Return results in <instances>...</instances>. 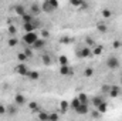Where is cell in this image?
Listing matches in <instances>:
<instances>
[{
  "mask_svg": "<svg viewBox=\"0 0 122 121\" xmlns=\"http://www.w3.org/2000/svg\"><path fill=\"white\" fill-rule=\"evenodd\" d=\"M37 40H38V36H37V33H36V31L24 33V36H23V41H24L27 46H33Z\"/></svg>",
  "mask_w": 122,
  "mask_h": 121,
  "instance_id": "obj_1",
  "label": "cell"
},
{
  "mask_svg": "<svg viewBox=\"0 0 122 121\" xmlns=\"http://www.w3.org/2000/svg\"><path fill=\"white\" fill-rule=\"evenodd\" d=\"M105 64H107V67H108L109 70H117V68L119 67V59L115 57V56H111V57L107 59Z\"/></svg>",
  "mask_w": 122,
  "mask_h": 121,
  "instance_id": "obj_2",
  "label": "cell"
},
{
  "mask_svg": "<svg viewBox=\"0 0 122 121\" xmlns=\"http://www.w3.org/2000/svg\"><path fill=\"white\" fill-rule=\"evenodd\" d=\"M14 71L19 74V76H26L27 77V74H29V67L24 64V63H20V64H17L16 67H14Z\"/></svg>",
  "mask_w": 122,
  "mask_h": 121,
  "instance_id": "obj_3",
  "label": "cell"
},
{
  "mask_svg": "<svg viewBox=\"0 0 122 121\" xmlns=\"http://www.w3.org/2000/svg\"><path fill=\"white\" fill-rule=\"evenodd\" d=\"M60 74L61 76H64V77H70V76L74 74V70H72L68 64H65V66H60Z\"/></svg>",
  "mask_w": 122,
  "mask_h": 121,
  "instance_id": "obj_4",
  "label": "cell"
},
{
  "mask_svg": "<svg viewBox=\"0 0 122 121\" xmlns=\"http://www.w3.org/2000/svg\"><path fill=\"white\" fill-rule=\"evenodd\" d=\"M108 95L112 97V98H117L118 95H121V87H118V86H111V87H109V91H108Z\"/></svg>",
  "mask_w": 122,
  "mask_h": 121,
  "instance_id": "obj_5",
  "label": "cell"
},
{
  "mask_svg": "<svg viewBox=\"0 0 122 121\" xmlns=\"http://www.w3.org/2000/svg\"><path fill=\"white\" fill-rule=\"evenodd\" d=\"M91 54H92V51L90 47H82L81 50H78V57H81V59H87Z\"/></svg>",
  "mask_w": 122,
  "mask_h": 121,
  "instance_id": "obj_6",
  "label": "cell"
},
{
  "mask_svg": "<svg viewBox=\"0 0 122 121\" xmlns=\"http://www.w3.org/2000/svg\"><path fill=\"white\" fill-rule=\"evenodd\" d=\"M77 114H87L90 110H88V104L87 103H81L80 105H78V108L77 110H74Z\"/></svg>",
  "mask_w": 122,
  "mask_h": 121,
  "instance_id": "obj_7",
  "label": "cell"
},
{
  "mask_svg": "<svg viewBox=\"0 0 122 121\" xmlns=\"http://www.w3.org/2000/svg\"><path fill=\"white\" fill-rule=\"evenodd\" d=\"M13 10H14V13H16L17 16H20V17L27 11V10H26V7H24L23 4H16V6L13 7Z\"/></svg>",
  "mask_w": 122,
  "mask_h": 121,
  "instance_id": "obj_8",
  "label": "cell"
},
{
  "mask_svg": "<svg viewBox=\"0 0 122 121\" xmlns=\"http://www.w3.org/2000/svg\"><path fill=\"white\" fill-rule=\"evenodd\" d=\"M31 47H33L34 50H43V49L46 47V40H44V38H38Z\"/></svg>",
  "mask_w": 122,
  "mask_h": 121,
  "instance_id": "obj_9",
  "label": "cell"
},
{
  "mask_svg": "<svg viewBox=\"0 0 122 121\" xmlns=\"http://www.w3.org/2000/svg\"><path fill=\"white\" fill-rule=\"evenodd\" d=\"M14 103H16L17 105H24V104H26V97H24L23 94H16V95H14Z\"/></svg>",
  "mask_w": 122,
  "mask_h": 121,
  "instance_id": "obj_10",
  "label": "cell"
},
{
  "mask_svg": "<svg viewBox=\"0 0 122 121\" xmlns=\"http://www.w3.org/2000/svg\"><path fill=\"white\" fill-rule=\"evenodd\" d=\"M30 10H31V13H33V14H34V16H37V14H40V13H41V11H43V10H41V4H40V6H38V4H37V3H33V4H31Z\"/></svg>",
  "mask_w": 122,
  "mask_h": 121,
  "instance_id": "obj_11",
  "label": "cell"
},
{
  "mask_svg": "<svg viewBox=\"0 0 122 121\" xmlns=\"http://www.w3.org/2000/svg\"><path fill=\"white\" fill-rule=\"evenodd\" d=\"M41 10H43L44 13H51V11H53V9H51L48 0H44V1L41 3Z\"/></svg>",
  "mask_w": 122,
  "mask_h": 121,
  "instance_id": "obj_12",
  "label": "cell"
},
{
  "mask_svg": "<svg viewBox=\"0 0 122 121\" xmlns=\"http://www.w3.org/2000/svg\"><path fill=\"white\" fill-rule=\"evenodd\" d=\"M97 110H98V111H99L101 114L107 113V110H108V103H107V101L104 100V101H102V103H101V104H99V105L97 107Z\"/></svg>",
  "mask_w": 122,
  "mask_h": 121,
  "instance_id": "obj_13",
  "label": "cell"
},
{
  "mask_svg": "<svg viewBox=\"0 0 122 121\" xmlns=\"http://www.w3.org/2000/svg\"><path fill=\"white\" fill-rule=\"evenodd\" d=\"M21 20H23V23H27V22H33L34 20V14L33 13H24L23 16H21Z\"/></svg>",
  "mask_w": 122,
  "mask_h": 121,
  "instance_id": "obj_14",
  "label": "cell"
},
{
  "mask_svg": "<svg viewBox=\"0 0 122 121\" xmlns=\"http://www.w3.org/2000/svg\"><path fill=\"white\" fill-rule=\"evenodd\" d=\"M41 61H43L44 66H51V64H53V59L50 57V54H43Z\"/></svg>",
  "mask_w": 122,
  "mask_h": 121,
  "instance_id": "obj_15",
  "label": "cell"
},
{
  "mask_svg": "<svg viewBox=\"0 0 122 121\" xmlns=\"http://www.w3.org/2000/svg\"><path fill=\"white\" fill-rule=\"evenodd\" d=\"M80 104H81V101H80V98H78V97H75V98H72V101L70 103V107H71L72 110H77Z\"/></svg>",
  "mask_w": 122,
  "mask_h": 121,
  "instance_id": "obj_16",
  "label": "cell"
},
{
  "mask_svg": "<svg viewBox=\"0 0 122 121\" xmlns=\"http://www.w3.org/2000/svg\"><path fill=\"white\" fill-rule=\"evenodd\" d=\"M82 74H84V77H87V78H90V77H92V76H94V68H91V67H88V68H85V70L82 71Z\"/></svg>",
  "mask_w": 122,
  "mask_h": 121,
  "instance_id": "obj_17",
  "label": "cell"
},
{
  "mask_svg": "<svg viewBox=\"0 0 122 121\" xmlns=\"http://www.w3.org/2000/svg\"><path fill=\"white\" fill-rule=\"evenodd\" d=\"M91 101H92V105H94V107L97 108V107H98V105H99V104H101V103L104 101V98H102V97H94Z\"/></svg>",
  "mask_w": 122,
  "mask_h": 121,
  "instance_id": "obj_18",
  "label": "cell"
},
{
  "mask_svg": "<svg viewBox=\"0 0 122 121\" xmlns=\"http://www.w3.org/2000/svg\"><path fill=\"white\" fill-rule=\"evenodd\" d=\"M97 29H98L99 33H107V31H108V26L104 24V23H98V24H97Z\"/></svg>",
  "mask_w": 122,
  "mask_h": 121,
  "instance_id": "obj_19",
  "label": "cell"
},
{
  "mask_svg": "<svg viewBox=\"0 0 122 121\" xmlns=\"http://www.w3.org/2000/svg\"><path fill=\"white\" fill-rule=\"evenodd\" d=\"M70 3L72 4V7H80V9H81V6H82L85 1H84V0H70Z\"/></svg>",
  "mask_w": 122,
  "mask_h": 121,
  "instance_id": "obj_20",
  "label": "cell"
},
{
  "mask_svg": "<svg viewBox=\"0 0 122 121\" xmlns=\"http://www.w3.org/2000/svg\"><path fill=\"white\" fill-rule=\"evenodd\" d=\"M38 71H29V74H27V77L30 78V80H38Z\"/></svg>",
  "mask_w": 122,
  "mask_h": 121,
  "instance_id": "obj_21",
  "label": "cell"
},
{
  "mask_svg": "<svg viewBox=\"0 0 122 121\" xmlns=\"http://www.w3.org/2000/svg\"><path fill=\"white\" fill-rule=\"evenodd\" d=\"M48 3H50V6H51L53 11H54V10H57V9L60 7V3H58V0H48Z\"/></svg>",
  "mask_w": 122,
  "mask_h": 121,
  "instance_id": "obj_22",
  "label": "cell"
},
{
  "mask_svg": "<svg viewBox=\"0 0 122 121\" xmlns=\"http://www.w3.org/2000/svg\"><path fill=\"white\" fill-rule=\"evenodd\" d=\"M17 59H19L20 63H24V61H27L29 57L26 56V53H24V51H21V53H19V54H17Z\"/></svg>",
  "mask_w": 122,
  "mask_h": 121,
  "instance_id": "obj_23",
  "label": "cell"
},
{
  "mask_svg": "<svg viewBox=\"0 0 122 121\" xmlns=\"http://www.w3.org/2000/svg\"><path fill=\"white\" fill-rule=\"evenodd\" d=\"M111 16H112V11H111L109 9H104V10H102V17H104V19H109Z\"/></svg>",
  "mask_w": 122,
  "mask_h": 121,
  "instance_id": "obj_24",
  "label": "cell"
},
{
  "mask_svg": "<svg viewBox=\"0 0 122 121\" xmlns=\"http://www.w3.org/2000/svg\"><path fill=\"white\" fill-rule=\"evenodd\" d=\"M29 108H30V110H33V111H38V110H40V105H38L37 103L31 101L30 104H29Z\"/></svg>",
  "mask_w": 122,
  "mask_h": 121,
  "instance_id": "obj_25",
  "label": "cell"
},
{
  "mask_svg": "<svg viewBox=\"0 0 122 121\" xmlns=\"http://www.w3.org/2000/svg\"><path fill=\"white\" fill-rule=\"evenodd\" d=\"M17 43H19V40H17L16 37H10V38H9V46H10V47L17 46Z\"/></svg>",
  "mask_w": 122,
  "mask_h": 121,
  "instance_id": "obj_26",
  "label": "cell"
},
{
  "mask_svg": "<svg viewBox=\"0 0 122 121\" xmlns=\"http://www.w3.org/2000/svg\"><path fill=\"white\" fill-rule=\"evenodd\" d=\"M78 98H80V101H81V103H87V104L90 103V100H88V95H87V94H80V95H78Z\"/></svg>",
  "mask_w": 122,
  "mask_h": 121,
  "instance_id": "obj_27",
  "label": "cell"
},
{
  "mask_svg": "<svg viewBox=\"0 0 122 121\" xmlns=\"http://www.w3.org/2000/svg\"><path fill=\"white\" fill-rule=\"evenodd\" d=\"M102 53V47L101 46H95V49L92 50V54H97V56H99Z\"/></svg>",
  "mask_w": 122,
  "mask_h": 121,
  "instance_id": "obj_28",
  "label": "cell"
},
{
  "mask_svg": "<svg viewBox=\"0 0 122 121\" xmlns=\"http://www.w3.org/2000/svg\"><path fill=\"white\" fill-rule=\"evenodd\" d=\"M58 61H60V66H65V64H68V59H67L65 56H60Z\"/></svg>",
  "mask_w": 122,
  "mask_h": 121,
  "instance_id": "obj_29",
  "label": "cell"
},
{
  "mask_svg": "<svg viewBox=\"0 0 122 121\" xmlns=\"http://www.w3.org/2000/svg\"><path fill=\"white\" fill-rule=\"evenodd\" d=\"M60 107H61V110H62V113H65V111H67V108H68V103H67V101H62Z\"/></svg>",
  "mask_w": 122,
  "mask_h": 121,
  "instance_id": "obj_30",
  "label": "cell"
},
{
  "mask_svg": "<svg viewBox=\"0 0 122 121\" xmlns=\"http://www.w3.org/2000/svg\"><path fill=\"white\" fill-rule=\"evenodd\" d=\"M38 118H40V120H48V114H46V113H38Z\"/></svg>",
  "mask_w": 122,
  "mask_h": 121,
  "instance_id": "obj_31",
  "label": "cell"
},
{
  "mask_svg": "<svg viewBox=\"0 0 122 121\" xmlns=\"http://www.w3.org/2000/svg\"><path fill=\"white\" fill-rule=\"evenodd\" d=\"M9 33H10L11 36H14V34L17 33V30H16V26H10V27H9Z\"/></svg>",
  "mask_w": 122,
  "mask_h": 121,
  "instance_id": "obj_32",
  "label": "cell"
},
{
  "mask_svg": "<svg viewBox=\"0 0 122 121\" xmlns=\"http://www.w3.org/2000/svg\"><path fill=\"white\" fill-rule=\"evenodd\" d=\"M109 87H111V86H108V84H104V86H102V93H107V94H108Z\"/></svg>",
  "mask_w": 122,
  "mask_h": 121,
  "instance_id": "obj_33",
  "label": "cell"
},
{
  "mask_svg": "<svg viewBox=\"0 0 122 121\" xmlns=\"http://www.w3.org/2000/svg\"><path fill=\"white\" fill-rule=\"evenodd\" d=\"M48 120H58L57 114H48Z\"/></svg>",
  "mask_w": 122,
  "mask_h": 121,
  "instance_id": "obj_34",
  "label": "cell"
},
{
  "mask_svg": "<svg viewBox=\"0 0 122 121\" xmlns=\"http://www.w3.org/2000/svg\"><path fill=\"white\" fill-rule=\"evenodd\" d=\"M24 53H26V56H27L29 59L33 56V53H31V49H26V50H24Z\"/></svg>",
  "mask_w": 122,
  "mask_h": 121,
  "instance_id": "obj_35",
  "label": "cell"
},
{
  "mask_svg": "<svg viewBox=\"0 0 122 121\" xmlns=\"http://www.w3.org/2000/svg\"><path fill=\"white\" fill-rule=\"evenodd\" d=\"M6 113V107L3 104H0V114H4Z\"/></svg>",
  "mask_w": 122,
  "mask_h": 121,
  "instance_id": "obj_36",
  "label": "cell"
},
{
  "mask_svg": "<svg viewBox=\"0 0 122 121\" xmlns=\"http://www.w3.org/2000/svg\"><path fill=\"white\" fill-rule=\"evenodd\" d=\"M119 47H121V43H119V41L117 40V41L114 43V49H119Z\"/></svg>",
  "mask_w": 122,
  "mask_h": 121,
  "instance_id": "obj_37",
  "label": "cell"
},
{
  "mask_svg": "<svg viewBox=\"0 0 122 121\" xmlns=\"http://www.w3.org/2000/svg\"><path fill=\"white\" fill-rule=\"evenodd\" d=\"M87 43H88V44H91V46L94 44V41H92V38H91V37H88V38H87Z\"/></svg>",
  "mask_w": 122,
  "mask_h": 121,
  "instance_id": "obj_38",
  "label": "cell"
},
{
  "mask_svg": "<svg viewBox=\"0 0 122 121\" xmlns=\"http://www.w3.org/2000/svg\"><path fill=\"white\" fill-rule=\"evenodd\" d=\"M121 87H122V76H121Z\"/></svg>",
  "mask_w": 122,
  "mask_h": 121,
  "instance_id": "obj_39",
  "label": "cell"
}]
</instances>
